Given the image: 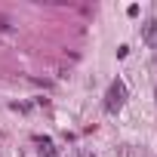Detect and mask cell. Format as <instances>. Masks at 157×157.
<instances>
[{"mask_svg": "<svg viewBox=\"0 0 157 157\" xmlns=\"http://www.w3.org/2000/svg\"><path fill=\"white\" fill-rule=\"evenodd\" d=\"M34 142L40 145V157H59V151H56L52 139H46V136H34Z\"/></svg>", "mask_w": 157, "mask_h": 157, "instance_id": "2", "label": "cell"}, {"mask_svg": "<svg viewBox=\"0 0 157 157\" xmlns=\"http://www.w3.org/2000/svg\"><path fill=\"white\" fill-rule=\"evenodd\" d=\"M154 34H157V25H154V22H148V25H145V40H148V43H154Z\"/></svg>", "mask_w": 157, "mask_h": 157, "instance_id": "3", "label": "cell"}, {"mask_svg": "<svg viewBox=\"0 0 157 157\" xmlns=\"http://www.w3.org/2000/svg\"><path fill=\"white\" fill-rule=\"evenodd\" d=\"M123 105H126V83L117 77V80H111V86L105 93V111L108 114H117Z\"/></svg>", "mask_w": 157, "mask_h": 157, "instance_id": "1", "label": "cell"}]
</instances>
